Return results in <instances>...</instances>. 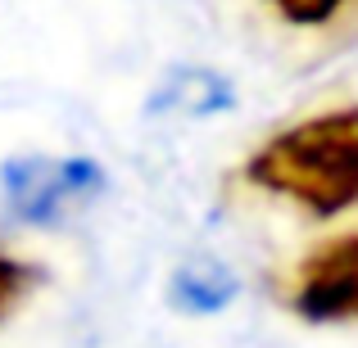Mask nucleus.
<instances>
[{
	"mask_svg": "<svg viewBox=\"0 0 358 348\" xmlns=\"http://www.w3.org/2000/svg\"><path fill=\"white\" fill-rule=\"evenodd\" d=\"M241 181L313 222L358 209V105L322 109L272 131L241 163Z\"/></svg>",
	"mask_w": 358,
	"mask_h": 348,
	"instance_id": "1",
	"label": "nucleus"
},
{
	"mask_svg": "<svg viewBox=\"0 0 358 348\" xmlns=\"http://www.w3.org/2000/svg\"><path fill=\"white\" fill-rule=\"evenodd\" d=\"M105 167L82 154H14L0 163V199L23 227L55 231L105 195Z\"/></svg>",
	"mask_w": 358,
	"mask_h": 348,
	"instance_id": "2",
	"label": "nucleus"
},
{
	"mask_svg": "<svg viewBox=\"0 0 358 348\" xmlns=\"http://www.w3.org/2000/svg\"><path fill=\"white\" fill-rule=\"evenodd\" d=\"M281 303L308 326L358 321V231H341L299 253L281 276Z\"/></svg>",
	"mask_w": 358,
	"mask_h": 348,
	"instance_id": "3",
	"label": "nucleus"
},
{
	"mask_svg": "<svg viewBox=\"0 0 358 348\" xmlns=\"http://www.w3.org/2000/svg\"><path fill=\"white\" fill-rule=\"evenodd\" d=\"M231 105H236V86L218 68H168L164 82L145 100V118L200 122V118L227 114Z\"/></svg>",
	"mask_w": 358,
	"mask_h": 348,
	"instance_id": "4",
	"label": "nucleus"
},
{
	"mask_svg": "<svg viewBox=\"0 0 358 348\" xmlns=\"http://www.w3.org/2000/svg\"><path fill=\"white\" fill-rule=\"evenodd\" d=\"M236 294H241L236 271L213 253H191L168 276V303L182 317H218L236 303Z\"/></svg>",
	"mask_w": 358,
	"mask_h": 348,
	"instance_id": "5",
	"label": "nucleus"
},
{
	"mask_svg": "<svg viewBox=\"0 0 358 348\" xmlns=\"http://www.w3.org/2000/svg\"><path fill=\"white\" fill-rule=\"evenodd\" d=\"M263 9L295 32H341L358 23V0H263Z\"/></svg>",
	"mask_w": 358,
	"mask_h": 348,
	"instance_id": "6",
	"label": "nucleus"
},
{
	"mask_svg": "<svg viewBox=\"0 0 358 348\" xmlns=\"http://www.w3.org/2000/svg\"><path fill=\"white\" fill-rule=\"evenodd\" d=\"M32 285H36V267H27L14 253H0V321L23 308V298L32 294Z\"/></svg>",
	"mask_w": 358,
	"mask_h": 348,
	"instance_id": "7",
	"label": "nucleus"
}]
</instances>
